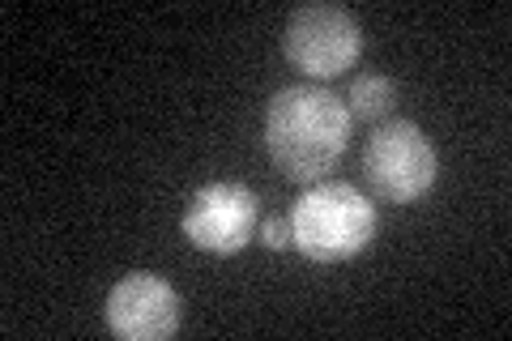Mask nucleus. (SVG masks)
I'll list each match as a JSON object with an SVG mask.
<instances>
[{"label":"nucleus","instance_id":"1","mask_svg":"<svg viewBox=\"0 0 512 341\" xmlns=\"http://www.w3.org/2000/svg\"><path fill=\"white\" fill-rule=\"evenodd\" d=\"M350 107L338 90L303 81L282 86L265 107V150L269 162L291 184H316L338 167L350 141Z\"/></svg>","mask_w":512,"mask_h":341},{"label":"nucleus","instance_id":"2","mask_svg":"<svg viewBox=\"0 0 512 341\" xmlns=\"http://www.w3.org/2000/svg\"><path fill=\"white\" fill-rule=\"evenodd\" d=\"M376 209L346 180H316L291 205V243L316 265H342L372 243Z\"/></svg>","mask_w":512,"mask_h":341},{"label":"nucleus","instance_id":"3","mask_svg":"<svg viewBox=\"0 0 512 341\" xmlns=\"http://www.w3.org/2000/svg\"><path fill=\"white\" fill-rule=\"evenodd\" d=\"M436 145L410 120H380L363 145V180L389 205H410L436 184Z\"/></svg>","mask_w":512,"mask_h":341},{"label":"nucleus","instance_id":"4","mask_svg":"<svg viewBox=\"0 0 512 341\" xmlns=\"http://www.w3.org/2000/svg\"><path fill=\"white\" fill-rule=\"evenodd\" d=\"M282 56L316 81L342 77L363 56V26L342 5H303L286 18Z\"/></svg>","mask_w":512,"mask_h":341},{"label":"nucleus","instance_id":"5","mask_svg":"<svg viewBox=\"0 0 512 341\" xmlns=\"http://www.w3.org/2000/svg\"><path fill=\"white\" fill-rule=\"evenodd\" d=\"M256 214H261V201H256V192L248 184L214 180V184H201L188 197L180 231L192 248H201L210 256H235L252 243Z\"/></svg>","mask_w":512,"mask_h":341},{"label":"nucleus","instance_id":"6","mask_svg":"<svg viewBox=\"0 0 512 341\" xmlns=\"http://www.w3.org/2000/svg\"><path fill=\"white\" fill-rule=\"evenodd\" d=\"M107 329L124 341H167L180 329V295L158 273H128L107 290Z\"/></svg>","mask_w":512,"mask_h":341},{"label":"nucleus","instance_id":"7","mask_svg":"<svg viewBox=\"0 0 512 341\" xmlns=\"http://www.w3.org/2000/svg\"><path fill=\"white\" fill-rule=\"evenodd\" d=\"M346 107H350V116L372 120V124L389 120L397 107V81L384 73H359L346 90Z\"/></svg>","mask_w":512,"mask_h":341},{"label":"nucleus","instance_id":"8","mask_svg":"<svg viewBox=\"0 0 512 341\" xmlns=\"http://www.w3.org/2000/svg\"><path fill=\"white\" fill-rule=\"evenodd\" d=\"M261 243L269 252H286V248H295L291 243V214H274V218H265L261 222Z\"/></svg>","mask_w":512,"mask_h":341}]
</instances>
